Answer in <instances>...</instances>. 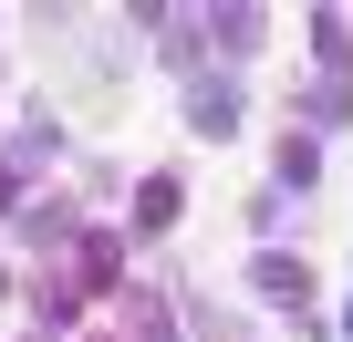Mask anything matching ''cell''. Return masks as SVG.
I'll return each instance as SVG.
<instances>
[{"instance_id":"6da1fadb","label":"cell","mask_w":353,"mask_h":342,"mask_svg":"<svg viewBox=\"0 0 353 342\" xmlns=\"http://www.w3.org/2000/svg\"><path fill=\"white\" fill-rule=\"evenodd\" d=\"M188 125L229 145V135H239V94H229V83H198V94H188Z\"/></svg>"},{"instance_id":"7a4b0ae2","label":"cell","mask_w":353,"mask_h":342,"mask_svg":"<svg viewBox=\"0 0 353 342\" xmlns=\"http://www.w3.org/2000/svg\"><path fill=\"white\" fill-rule=\"evenodd\" d=\"M250 280H260V301H281V311H301V290H312V270H301V259H281V249H270Z\"/></svg>"},{"instance_id":"3957f363","label":"cell","mask_w":353,"mask_h":342,"mask_svg":"<svg viewBox=\"0 0 353 342\" xmlns=\"http://www.w3.org/2000/svg\"><path fill=\"white\" fill-rule=\"evenodd\" d=\"M208 32H219V52H250V42H260V11H219Z\"/></svg>"},{"instance_id":"277c9868","label":"cell","mask_w":353,"mask_h":342,"mask_svg":"<svg viewBox=\"0 0 353 342\" xmlns=\"http://www.w3.org/2000/svg\"><path fill=\"white\" fill-rule=\"evenodd\" d=\"M176 218V177H145V208H135V228H166Z\"/></svg>"},{"instance_id":"5b68a950","label":"cell","mask_w":353,"mask_h":342,"mask_svg":"<svg viewBox=\"0 0 353 342\" xmlns=\"http://www.w3.org/2000/svg\"><path fill=\"white\" fill-rule=\"evenodd\" d=\"M21 228H32V239H73V208H63V197H42V208H21Z\"/></svg>"},{"instance_id":"8992f818","label":"cell","mask_w":353,"mask_h":342,"mask_svg":"<svg viewBox=\"0 0 353 342\" xmlns=\"http://www.w3.org/2000/svg\"><path fill=\"white\" fill-rule=\"evenodd\" d=\"M0 197H11V177H0Z\"/></svg>"}]
</instances>
